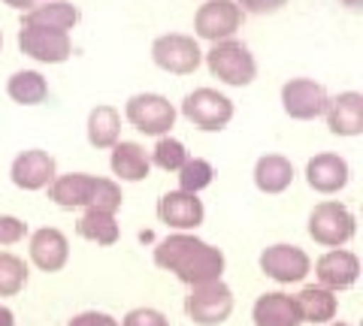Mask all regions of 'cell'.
Returning a JSON list of instances; mask_svg holds the SVG:
<instances>
[{
	"label": "cell",
	"instance_id": "cell-1",
	"mask_svg": "<svg viewBox=\"0 0 363 326\" xmlns=\"http://www.w3.org/2000/svg\"><path fill=\"white\" fill-rule=\"evenodd\" d=\"M155 266L173 272L182 284L197 287V284H209V281H221L224 254L221 248H215V245L203 242L191 233H176L157 242Z\"/></svg>",
	"mask_w": 363,
	"mask_h": 326
},
{
	"label": "cell",
	"instance_id": "cell-2",
	"mask_svg": "<svg viewBox=\"0 0 363 326\" xmlns=\"http://www.w3.org/2000/svg\"><path fill=\"white\" fill-rule=\"evenodd\" d=\"M206 64H209V73L215 78H221L224 85H233V88L252 85L255 76H257L255 54L248 52V46L240 40L215 42V46L209 49V54H206Z\"/></svg>",
	"mask_w": 363,
	"mask_h": 326
},
{
	"label": "cell",
	"instance_id": "cell-3",
	"mask_svg": "<svg viewBox=\"0 0 363 326\" xmlns=\"http://www.w3.org/2000/svg\"><path fill=\"white\" fill-rule=\"evenodd\" d=\"M354 230H357V221L345 202L324 199L309 215V235L318 245H324V248H342V245L354 239Z\"/></svg>",
	"mask_w": 363,
	"mask_h": 326
},
{
	"label": "cell",
	"instance_id": "cell-4",
	"mask_svg": "<svg viewBox=\"0 0 363 326\" xmlns=\"http://www.w3.org/2000/svg\"><path fill=\"white\" fill-rule=\"evenodd\" d=\"M185 314L197 326H221L233 314V290L224 281L191 287V293L185 296Z\"/></svg>",
	"mask_w": 363,
	"mask_h": 326
},
{
	"label": "cell",
	"instance_id": "cell-5",
	"mask_svg": "<svg viewBox=\"0 0 363 326\" xmlns=\"http://www.w3.org/2000/svg\"><path fill=\"white\" fill-rule=\"evenodd\" d=\"M124 115H128V121L136 130L149 133V136H167L169 127L176 124V106L161 94L130 97L128 106H124Z\"/></svg>",
	"mask_w": 363,
	"mask_h": 326
},
{
	"label": "cell",
	"instance_id": "cell-6",
	"mask_svg": "<svg viewBox=\"0 0 363 326\" xmlns=\"http://www.w3.org/2000/svg\"><path fill=\"white\" fill-rule=\"evenodd\" d=\"M18 49L33 61L43 64H64L73 54V42L67 30L40 28V25H21L18 30Z\"/></svg>",
	"mask_w": 363,
	"mask_h": 326
},
{
	"label": "cell",
	"instance_id": "cell-7",
	"mask_svg": "<svg viewBox=\"0 0 363 326\" xmlns=\"http://www.w3.org/2000/svg\"><path fill=\"white\" fill-rule=\"evenodd\" d=\"M152 61L167 73L188 76L200 66L203 52H200L194 37H185V33H164V37H157L152 42Z\"/></svg>",
	"mask_w": 363,
	"mask_h": 326
},
{
	"label": "cell",
	"instance_id": "cell-8",
	"mask_svg": "<svg viewBox=\"0 0 363 326\" xmlns=\"http://www.w3.org/2000/svg\"><path fill=\"white\" fill-rule=\"evenodd\" d=\"M182 115L200 130H224L233 118V103L212 88H197L194 94L185 97Z\"/></svg>",
	"mask_w": 363,
	"mask_h": 326
},
{
	"label": "cell",
	"instance_id": "cell-9",
	"mask_svg": "<svg viewBox=\"0 0 363 326\" xmlns=\"http://www.w3.org/2000/svg\"><path fill=\"white\" fill-rule=\"evenodd\" d=\"M242 25V9L233 0H206L197 16H194V30L197 37L212 40V42H224L233 40V33Z\"/></svg>",
	"mask_w": 363,
	"mask_h": 326
},
{
	"label": "cell",
	"instance_id": "cell-10",
	"mask_svg": "<svg viewBox=\"0 0 363 326\" xmlns=\"http://www.w3.org/2000/svg\"><path fill=\"white\" fill-rule=\"evenodd\" d=\"M260 272L279 284H297L312 272V260L297 245H269L260 254Z\"/></svg>",
	"mask_w": 363,
	"mask_h": 326
},
{
	"label": "cell",
	"instance_id": "cell-11",
	"mask_svg": "<svg viewBox=\"0 0 363 326\" xmlns=\"http://www.w3.org/2000/svg\"><path fill=\"white\" fill-rule=\"evenodd\" d=\"M281 106H285L291 118L312 121L327 112L330 94H327V88L318 85L315 78H291V82L281 88Z\"/></svg>",
	"mask_w": 363,
	"mask_h": 326
},
{
	"label": "cell",
	"instance_id": "cell-12",
	"mask_svg": "<svg viewBox=\"0 0 363 326\" xmlns=\"http://www.w3.org/2000/svg\"><path fill=\"white\" fill-rule=\"evenodd\" d=\"M157 218L161 223H167L169 230L188 233L197 230L203 218H206V209H203V199L197 194H185V190H169L157 199Z\"/></svg>",
	"mask_w": 363,
	"mask_h": 326
},
{
	"label": "cell",
	"instance_id": "cell-13",
	"mask_svg": "<svg viewBox=\"0 0 363 326\" xmlns=\"http://www.w3.org/2000/svg\"><path fill=\"white\" fill-rule=\"evenodd\" d=\"M315 278H318V284L327 287V290H333V293L354 287L357 278H360V260H357V254H351L345 248H330L327 254L318 257Z\"/></svg>",
	"mask_w": 363,
	"mask_h": 326
},
{
	"label": "cell",
	"instance_id": "cell-14",
	"mask_svg": "<svg viewBox=\"0 0 363 326\" xmlns=\"http://www.w3.org/2000/svg\"><path fill=\"white\" fill-rule=\"evenodd\" d=\"M58 175V166H55V157L49 151H40V149H30V151H21L13 166H9V178L13 185L21 190H43L55 182Z\"/></svg>",
	"mask_w": 363,
	"mask_h": 326
},
{
	"label": "cell",
	"instance_id": "cell-15",
	"mask_svg": "<svg viewBox=\"0 0 363 326\" xmlns=\"http://www.w3.org/2000/svg\"><path fill=\"white\" fill-rule=\"evenodd\" d=\"M30 260L43 272H61L70 260V242L58 227H40L30 235Z\"/></svg>",
	"mask_w": 363,
	"mask_h": 326
},
{
	"label": "cell",
	"instance_id": "cell-16",
	"mask_svg": "<svg viewBox=\"0 0 363 326\" xmlns=\"http://www.w3.org/2000/svg\"><path fill=\"white\" fill-rule=\"evenodd\" d=\"M306 182L318 194H339L348 185V163L345 157L339 154H315L309 163H306Z\"/></svg>",
	"mask_w": 363,
	"mask_h": 326
},
{
	"label": "cell",
	"instance_id": "cell-17",
	"mask_svg": "<svg viewBox=\"0 0 363 326\" xmlns=\"http://www.w3.org/2000/svg\"><path fill=\"white\" fill-rule=\"evenodd\" d=\"M252 320H255V326H300L303 314H300L297 299L276 290V293L257 296L255 308H252Z\"/></svg>",
	"mask_w": 363,
	"mask_h": 326
},
{
	"label": "cell",
	"instance_id": "cell-18",
	"mask_svg": "<svg viewBox=\"0 0 363 326\" xmlns=\"http://www.w3.org/2000/svg\"><path fill=\"white\" fill-rule=\"evenodd\" d=\"M327 127L336 136H357L363 133V97L357 91H345L327 106Z\"/></svg>",
	"mask_w": 363,
	"mask_h": 326
},
{
	"label": "cell",
	"instance_id": "cell-19",
	"mask_svg": "<svg viewBox=\"0 0 363 326\" xmlns=\"http://www.w3.org/2000/svg\"><path fill=\"white\" fill-rule=\"evenodd\" d=\"M94 178L88 173H67L55 175V182L49 185V199L61 209H88L91 190H94Z\"/></svg>",
	"mask_w": 363,
	"mask_h": 326
},
{
	"label": "cell",
	"instance_id": "cell-20",
	"mask_svg": "<svg viewBox=\"0 0 363 326\" xmlns=\"http://www.w3.org/2000/svg\"><path fill=\"white\" fill-rule=\"evenodd\" d=\"M294 182V163L285 154H264L255 163V185L260 194H281Z\"/></svg>",
	"mask_w": 363,
	"mask_h": 326
},
{
	"label": "cell",
	"instance_id": "cell-21",
	"mask_svg": "<svg viewBox=\"0 0 363 326\" xmlns=\"http://www.w3.org/2000/svg\"><path fill=\"white\" fill-rule=\"evenodd\" d=\"M112 173H116L121 182H143L149 175L152 163H149V154L140 142H116L112 145Z\"/></svg>",
	"mask_w": 363,
	"mask_h": 326
},
{
	"label": "cell",
	"instance_id": "cell-22",
	"mask_svg": "<svg viewBox=\"0 0 363 326\" xmlns=\"http://www.w3.org/2000/svg\"><path fill=\"white\" fill-rule=\"evenodd\" d=\"M297 305H300V314H303V323H330L339 311V299L333 290H327L321 284H309L303 287L297 296Z\"/></svg>",
	"mask_w": 363,
	"mask_h": 326
},
{
	"label": "cell",
	"instance_id": "cell-23",
	"mask_svg": "<svg viewBox=\"0 0 363 326\" xmlns=\"http://www.w3.org/2000/svg\"><path fill=\"white\" fill-rule=\"evenodd\" d=\"M121 136V115L116 106H94L88 115V142L94 149H112Z\"/></svg>",
	"mask_w": 363,
	"mask_h": 326
},
{
	"label": "cell",
	"instance_id": "cell-24",
	"mask_svg": "<svg viewBox=\"0 0 363 326\" xmlns=\"http://www.w3.org/2000/svg\"><path fill=\"white\" fill-rule=\"evenodd\" d=\"M76 233L82 235L85 242H94V245H116L118 242V223L116 215H106V211H97V209H85V215L76 221Z\"/></svg>",
	"mask_w": 363,
	"mask_h": 326
},
{
	"label": "cell",
	"instance_id": "cell-25",
	"mask_svg": "<svg viewBox=\"0 0 363 326\" xmlns=\"http://www.w3.org/2000/svg\"><path fill=\"white\" fill-rule=\"evenodd\" d=\"M79 21V9L67 0H45L37 9L25 16V25H40V28H55V30H70Z\"/></svg>",
	"mask_w": 363,
	"mask_h": 326
},
{
	"label": "cell",
	"instance_id": "cell-26",
	"mask_svg": "<svg viewBox=\"0 0 363 326\" xmlns=\"http://www.w3.org/2000/svg\"><path fill=\"white\" fill-rule=\"evenodd\" d=\"M6 94L21 106H37L49 97V85L37 70H21L6 82Z\"/></svg>",
	"mask_w": 363,
	"mask_h": 326
},
{
	"label": "cell",
	"instance_id": "cell-27",
	"mask_svg": "<svg viewBox=\"0 0 363 326\" xmlns=\"http://www.w3.org/2000/svg\"><path fill=\"white\" fill-rule=\"evenodd\" d=\"M28 263L21 257L0 251V296H18L28 284Z\"/></svg>",
	"mask_w": 363,
	"mask_h": 326
},
{
	"label": "cell",
	"instance_id": "cell-28",
	"mask_svg": "<svg viewBox=\"0 0 363 326\" xmlns=\"http://www.w3.org/2000/svg\"><path fill=\"white\" fill-rule=\"evenodd\" d=\"M212 178H215V170H212L209 161H203V157H188L179 170V190H185V194H200L203 187L212 185Z\"/></svg>",
	"mask_w": 363,
	"mask_h": 326
},
{
	"label": "cell",
	"instance_id": "cell-29",
	"mask_svg": "<svg viewBox=\"0 0 363 326\" xmlns=\"http://www.w3.org/2000/svg\"><path fill=\"white\" fill-rule=\"evenodd\" d=\"M185 161H188L185 145H182L179 139H173V136H161V139H157L155 149H152V157H149V163L161 166L164 173H179Z\"/></svg>",
	"mask_w": 363,
	"mask_h": 326
},
{
	"label": "cell",
	"instance_id": "cell-30",
	"mask_svg": "<svg viewBox=\"0 0 363 326\" xmlns=\"http://www.w3.org/2000/svg\"><path fill=\"white\" fill-rule=\"evenodd\" d=\"M121 185L112 182V178H94V190H91V202L88 209H97V211H106V215H116L121 209Z\"/></svg>",
	"mask_w": 363,
	"mask_h": 326
},
{
	"label": "cell",
	"instance_id": "cell-31",
	"mask_svg": "<svg viewBox=\"0 0 363 326\" xmlns=\"http://www.w3.org/2000/svg\"><path fill=\"white\" fill-rule=\"evenodd\" d=\"M118 326H169V320L157 308H130Z\"/></svg>",
	"mask_w": 363,
	"mask_h": 326
},
{
	"label": "cell",
	"instance_id": "cell-32",
	"mask_svg": "<svg viewBox=\"0 0 363 326\" xmlns=\"http://www.w3.org/2000/svg\"><path fill=\"white\" fill-rule=\"evenodd\" d=\"M28 235V223L16 218V215H0V245L9 248V245H18Z\"/></svg>",
	"mask_w": 363,
	"mask_h": 326
},
{
	"label": "cell",
	"instance_id": "cell-33",
	"mask_svg": "<svg viewBox=\"0 0 363 326\" xmlns=\"http://www.w3.org/2000/svg\"><path fill=\"white\" fill-rule=\"evenodd\" d=\"M67 326H118V320L106 311H82V314H76Z\"/></svg>",
	"mask_w": 363,
	"mask_h": 326
},
{
	"label": "cell",
	"instance_id": "cell-34",
	"mask_svg": "<svg viewBox=\"0 0 363 326\" xmlns=\"http://www.w3.org/2000/svg\"><path fill=\"white\" fill-rule=\"evenodd\" d=\"M288 0H240V9H248V13H276V9H281Z\"/></svg>",
	"mask_w": 363,
	"mask_h": 326
},
{
	"label": "cell",
	"instance_id": "cell-35",
	"mask_svg": "<svg viewBox=\"0 0 363 326\" xmlns=\"http://www.w3.org/2000/svg\"><path fill=\"white\" fill-rule=\"evenodd\" d=\"M4 4H9L13 9H28L30 13V9H37L40 4H45V0H4Z\"/></svg>",
	"mask_w": 363,
	"mask_h": 326
},
{
	"label": "cell",
	"instance_id": "cell-36",
	"mask_svg": "<svg viewBox=\"0 0 363 326\" xmlns=\"http://www.w3.org/2000/svg\"><path fill=\"white\" fill-rule=\"evenodd\" d=\"M0 326H16V314L6 305H0Z\"/></svg>",
	"mask_w": 363,
	"mask_h": 326
},
{
	"label": "cell",
	"instance_id": "cell-37",
	"mask_svg": "<svg viewBox=\"0 0 363 326\" xmlns=\"http://www.w3.org/2000/svg\"><path fill=\"white\" fill-rule=\"evenodd\" d=\"M342 4H345V6H351V9H360L363 0H342Z\"/></svg>",
	"mask_w": 363,
	"mask_h": 326
},
{
	"label": "cell",
	"instance_id": "cell-38",
	"mask_svg": "<svg viewBox=\"0 0 363 326\" xmlns=\"http://www.w3.org/2000/svg\"><path fill=\"white\" fill-rule=\"evenodd\" d=\"M327 326H351V323H345V320H330Z\"/></svg>",
	"mask_w": 363,
	"mask_h": 326
},
{
	"label": "cell",
	"instance_id": "cell-39",
	"mask_svg": "<svg viewBox=\"0 0 363 326\" xmlns=\"http://www.w3.org/2000/svg\"><path fill=\"white\" fill-rule=\"evenodd\" d=\"M0 49H4V30H0Z\"/></svg>",
	"mask_w": 363,
	"mask_h": 326
}]
</instances>
